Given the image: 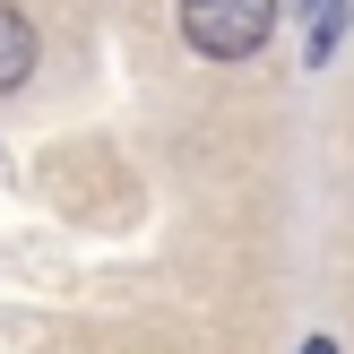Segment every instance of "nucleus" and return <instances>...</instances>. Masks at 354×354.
<instances>
[{
	"instance_id": "nucleus-1",
	"label": "nucleus",
	"mask_w": 354,
	"mask_h": 354,
	"mask_svg": "<svg viewBox=\"0 0 354 354\" xmlns=\"http://www.w3.org/2000/svg\"><path fill=\"white\" fill-rule=\"evenodd\" d=\"M182 35L207 61H251L277 35V0H182Z\"/></svg>"
},
{
	"instance_id": "nucleus-2",
	"label": "nucleus",
	"mask_w": 354,
	"mask_h": 354,
	"mask_svg": "<svg viewBox=\"0 0 354 354\" xmlns=\"http://www.w3.org/2000/svg\"><path fill=\"white\" fill-rule=\"evenodd\" d=\"M26 69H35V26H26L17 9H0V95H9Z\"/></svg>"
},
{
	"instance_id": "nucleus-3",
	"label": "nucleus",
	"mask_w": 354,
	"mask_h": 354,
	"mask_svg": "<svg viewBox=\"0 0 354 354\" xmlns=\"http://www.w3.org/2000/svg\"><path fill=\"white\" fill-rule=\"evenodd\" d=\"M303 354H337V346H328V337H311V346H303Z\"/></svg>"
}]
</instances>
